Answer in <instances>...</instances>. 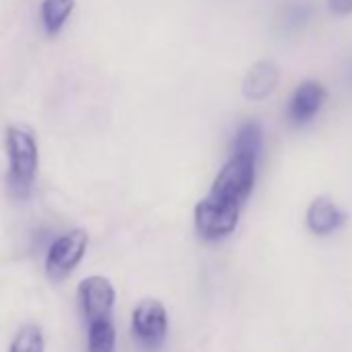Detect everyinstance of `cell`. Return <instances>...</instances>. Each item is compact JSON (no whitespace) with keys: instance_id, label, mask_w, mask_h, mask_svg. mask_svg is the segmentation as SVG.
<instances>
[{"instance_id":"cell-1","label":"cell","mask_w":352,"mask_h":352,"mask_svg":"<svg viewBox=\"0 0 352 352\" xmlns=\"http://www.w3.org/2000/svg\"><path fill=\"white\" fill-rule=\"evenodd\" d=\"M7 153H9V187L17 197H28L38 179V141L32 129L13 124L7 129Z\"/></svg>"},{"instance_id":"cell-2","label":"cell","mask_w":352,"mask_h":352,"mask_svg":"<svg viewBox=\"0 0 352 352\" xmlns=\"http://www.w3.org/2000/svg\"><path fill=\"white\" fill-rule=\"evenodd\" d=\"M255 162L257 160H253V157L232 155L226 162V166L220 170L208 197H212L220 204L241 208L243 201L249 197L253 183H255Z\"/></svg>"},{"instance_id":"cell-3","label":"cell","mask_w":352,"mask_h":352,"mask_svg":"<svg viewBox=\"0 0 352 352\" xmlns=\"http://www.w3.org/2000/svg\"><path fill=\"white\" fill-rule=\"evenodd\" d=\"M87 249V232L77 228L58 236L46 253V274L52 280H65L83 259Z\"/></svg>"},{"instance_id":"cell-4","label":"cell","mask_w":352,"mask_h":352,"mask_svg":"<svg viewBox=\"0 0 352 352\" xmlns=\"http://www.w3.org/2000/svg\"><path fill=\"white\" fill-rule=\"evenodd\" d=\"M133 333L137 342L147 350H155L164 344L168 333V313L160 300L145 298L135 307Z\"/></svg>"},{"instance_id":"cell-5","label":"cell","mask_w":352,"mask_h":352,"mask_svg":"<svg viewBox=\"0 0 352 352\" xmlns=\"http://www.w3.org/2000/svg\"><path fill=\"white\" fill-rule=\"evenodd\" d=\"M239 210L228 204H220L212 197H206L195 208V226L204 239L216 241L228 236L239 224Z\"/></svg>"},{"instance_id":"cell-6","label":"cell","mask_w":352,"mask_h":352,"mask_svg":"<svg viewBox=\"0 0 352 352\" xmlns=\"http://www.w3.org/2000/svg\"><path fill=\"white\" fill-rule=\"evenodd\" d=\"M116 300L114 286L104 276H89L81 280L79 284V305L83 311V317L89 323L110 319L112 307Z\"/></svg>"},{"instance_id":"cell-7","label":"cell","mask_w":352,"mask_h":352,"mask_svg":"<svg viewBox=\"0 0 352 352\" xmlns=\"http://www.w3.org/2000/svg\"><path fill=\"white\" fill-rule=\"evenodd\" d=\"M325 100H327V91L319 81H313V79L302 81L294 89V94H292V98L288 102V118H290V122L296 124V126H302V124L311 122L319 114V110L323 108Z\"/></svg>"},{"instance_id":"cell-8","label":"cell","mask_w":352,"mask_h":352,"mask_svg":"<svg viewBox=\"0 0 352 352\" xmlns=\"http://www.w3.org/2000/svg\"><path fill=\"white\" fill-rule=\"evenodd\" d=\"M280 81V69L274 60L255 63L243 79V96L251 102H261L270 98Z\"/></svg>"},{"instance_id":"cell-9","label":"cell","mask_w":352,"mask_h":352,"mask_svg":"<svg viewBox=\"0 0 352 352\" xmlns=\"http://www.w3.org/2000/svg\"><path fill=\"white\" fill-rule=\"evenodd\" d=\"M344 222H346L344 212H340L338 206L333 201H329L327 197L315 199L307 210V226L311 232H315L319 236H327V234L336 232Z\"/></svg>"},{"instance_id":"cell-10","label":"cell","mask_w":352,"mask_h":352,"mask_svg":"<svg viewBox=\"0 0 352 352\" xmlns=\"http://www.w3.org/2000/svg\"><path fill=\"white\" fill-rule=\"evenodd\" d=\"M311 3L309 0H286L278 9L276 25L282 34H296L300 32L311 19Z\"/></svg>"},{"instance_id":"cell-11","label":"cell","mask_w":352,"mask_h":352,"mask_svg":"<svg viewBox=\"0 0 352 352\" xmlns=\"http://www.w3.org/2000/svg\"><path fill=\"white\" fill-rule=\"evenodd\" d=\"M75 9V0H42L40 17L48 36H56Z\"/></svg>"},{"instance_id":"cell-12","label":"cell","mask_w":352,"mask_h":352,"mask_svg":"<svg viewBox=\"0 0 352 352\" xmlns=\"http://www.w3.org/2000/svg\"><path fill=\"white\" fill-rule=\"evenodd\" d=\"M261 143H263V133H261L259 122L249 120V122L241 124L236 135H234V143H232L234 153L232 155H243V157L257 160L259 153H261Z\"/></svg>"},{"instance_id":"cell-13","label":"cell","mask_w":352,"mask_h":352,"mask_svg":"<svg viewBox=\"0 0 352 352\" xmlns=\"http://www.w3.org/2000/svg\"><path fill=\"white\" fill-rule=\"evenodd\" d=\"M116 331L110 319L87 325V352H114Z\"/></svg>"},{"instance_id":"cell-14","label":"cell","mask_w":352,"mask_h":352,"mask_svg":"<svg viewBox=\"0 0 352 352\" xmlns=\"http://www.w3.org/2000/svg\"><path fill=\"white\" fill-rule=\"evenodd\" d=\"M44 348H46V342H44L42 329L34 323H28L15 333L9 346V352H44Z\"/></svg>"},{"instance_id":"cell-15","label":"cell","mask_w":352,"mask_h":352,"mask_svg":"<svg viewBox=\"0 0 352 352\" xmlns=\"http://www.w3.org/2000/svg\"><path fill=\"white\" fill-rule=\"evenodd\" d=\"M327 9L333 15H350L352 13V0H327Z\"/></svg>"},{"instance_id":"cell-16","label":"cell","mask_w":352,"mask_h":352,"mask_svg":"<svg viewBox=\"0 0 352 352\" xmlns=\"http://www.w3.org/2000/svg\"><path fill=\"white\" fill-rule=\"evenodd\" d=\"M348 79H350V83H352V60H350V65H348Z\"/></svg>"}]
</instances>
